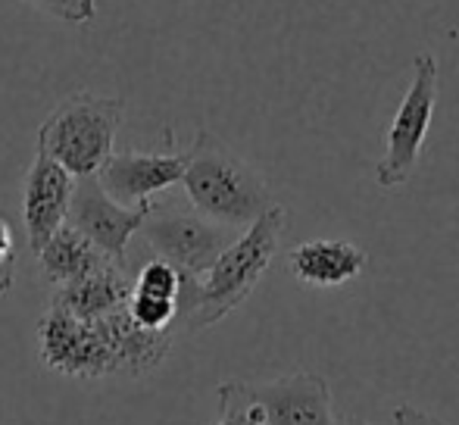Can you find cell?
<instances>
[{"label":"cell","instance_id":"6da1fadb","mask_svg":"<svg viewBox=\"0 0 459 425\" xmlns=\"http://www.w3.org/2000/svg\"><path fill=\"white\" fill-rule=\"evenodd\" d=\"M172 332H153L132 319L128 307L100 319H79L50 300L38 322V351L48 369L69 378H144L166 360Z\"/></svg>","mask_w":459,"mask_h":425},{"label":"cell","instance_id":"7a4b0ae2","mask_svg":"<svg viewBox=\"0 0 459 425\" xmlns=\"http://www.w3.org/2000/svg\"><path fill=\"white\" fill-rule=\"evenodd\" d=\"M185 153V195L191 201V210L210 222H219L225 229H247L275 204L260 172L206 128L194 134Z\"/></svg>","mask_w":459,"mask_h":425},{"label":"cell","instance_id":"3957f363","mask_svg":"<svg viewBox=\"0 0 459 425\" xmlns=\"http://www.w3.org/2000/svg\"><path fill=\"white\" fill-rule=\"evenodd\" d=\"M284 225H288V210L273 204L212 260V266L197 279L194 307L185 319L187 332L216 325L254 294V288L273 266Z\"/></svg>","mask_w":459,"mask_h":425},{"label":"cell","instance_id":"277c9868","mask_svg":"<svg viewBox=\"0 0 459 425\" xmlns=\"http://www.w3.org/2000/svg\"><path fill=\"white\" fill-rule=\"evenodd\" d=\"M122 109L126 104L119 98L94 91L69 94L38 128V151L60 163L73 178L97 176V169L116 153Z\"/></svg>","mask_w":459,"mask_h":425},{"label":"cell","instance_id":"5b68a950","mask_svg":"<svg viewBox=\"0 0 459 425\" xmlns=\"http://www.w3.org/2000/svg\"><path fill=\"white\" fill-rule=\"evenodd\" d=\"M437 91H441V73H437L435 54H419L412 63V82L410 91L403 94L397 113H394L391 126H387V144L385 157L375 166V182L378 188L391 191L410 182L416 172L419 153L429 138L431 119H435Z\"/></svg>","mask_w":459,"mask_h":425},{"label":"cell","instance_id":"8992f818","mask_svg":"<svg viewBox=\"0 0 459 425\" xmlns=\"http://www.w3.org/2000/svg\"><path fill=\"white\" fill-rule=\"evenodd\" d=\"M138 231L153 256L176 266L187 279H200L212 266V260L238 238L235 229L210 222L194 210H176L166 204H151Z\"/></svg>","mask_w":459,"mask_h":425},{"label":"cell","instance_id":"52a82bcc","mask_svg":"<svg viewBox=\"0 0 459 425\" xmlns=\"http://www.w3.org/2000/svg\"><path fill=\"white\" fill-rule=\"evenodd\" d=\"M151 204L122 207V204H116L113 197L100 188L97 176H82L73 188V197H69L66 225L82 231V235H85L100 254H107L109 260L126 266L128 241H132V235H138Z\"/></svg>","mask_w":459,"mask_h":425},{"label":"cell","instance_id":"ba28073f","mask_svg":"<svg viewBox=\"0 0 459 425\" xmlns=\"http://www.w3.org/2000/svg\"><path fill=\"white\" fill-rule=\"evenodd\" d=\"M187 153H141L122 151L113 153L97 169L100 188L122 207H141L151 204L153 195L182 182Z\"/></svg>","mask_w":459,"mask_h":425},{"label":"cell","instance_id":"9c48e42d","mask_svg":"<svg viewBox=\"0 0 459 425\" xmlns=\"http://www.w3.org/2000/svg\"><path fill=\"white\" fill-rule=\"evenodd\" d=\"M250 395L260 403L266 425H338L332 388L325 376L316 372H294L250 385Z\"/></svg>","mask_w":459,"mask_h":425},{"label":"cell","instance_id":"30bf717a","mask_svg":"<svg viewBox=\"0 0 459 425\" xmlns=\"http://www.w3.org/2000/svg\"><path fill=\"white\" fill-rule=\"evenodd\" d=\"M73 188H75V178L60 163H54V160L38 151L35 163H31L29 176H25V197H22V219H25V231H29V247L35 256L54 238V231L66 222Z\"/></svg>","mask_w":459,"mask_h":425},{"label":"cell","instance_id":"8fae6325","mask_svg":"<svg viewBox=\"0 0 459 425\" xmlns=\"http://www.w3.org/2000/svg\"><path fill=\"white\" fill-rule=\"evenodd\" d=\"M368 256L359 244L319 238L303 241L288 254V269L307 288H338L353 282L366 269Z\"/></svg>","mask_w":459,"mask_h":425},{"label":"cell","instance_id":"7c38bea8","mask_svg":"<svg viewBox=\"0 0 459 425\" xmlns=\"http://www.w3.org/2000/svg\"><path fill=\"white\" fill-rule=\"evenodd\" d=\"M128 298H132V282H128L126 266L116 260H107L73 285L54 288V304L66 307L79 319H100L107 313L122 310L128 307Z\"/></svg>","mask_w":459,"mask_h":425},{"label":"cell","instance_id":"4fadbf2b","mask_svg":"<svg viewBox=\"0 0 459 425\" xmlns=\"http://www.w3.org/2000/svg\"><path fill=\"white\" fill-rule=\"evenodd\" d=\"M107 260H109L107 254H100L82 231H75L73 225H66V222L54 231V238H50L41 247V254H38L44 279L54 288L73 285V282L85 279V275H91L94 269L103 266Z\"/></svg>","mask_w":459,"mask_h":425},{"label":"cell","instance_id":"5bb4252c","mask_svg":"<svg viewBox=\"0 0 459 425\" xmlns=\"http://www.w3.org/2000/svg\"><path fill=\"white\" fill-rule=\"evenodd\" d=\"M216 401H219V416L212 425H266L260 403L254 401L247 382L225 378L216 388Z\"/></svg>","mask_w":459,"mask_h":425},{"label":"cell","instance_id":"9a60e30c","mask_svg":"<svg viewBox=\"0 0 459 425\" xmlns=\"http://www.w3.org/2000/svg\"><path fill=\"white\" fill-rule=\"evenodd\" d=\"M178 291H182V273L160 256L144 263L138 279L132 282V294H144V298H166L178 304Z\"/></svg>","mask_w":459,"mask_h":425},{"label":"cell","instance_id":"2e32d148","mask_svg":"<svg viewBox=\"0 0 459 425\" xmlns=\"http://www.w3.org/2000/svg\"><path fill=\"white\" fill-rule=\"evenodd\" d=\"M128 313L138 325L153 328V332H172L178 322V304L166 298H144V294H132L128 298Z\"/></svg>","mask_w":459,"mask_h":425},{"label":"cell","instance_id":"e0dca14e","mask_svg":"<svg viewBox=\"0 0 459 425\" xmlns=\"http://www.w3.org/2000/svg\"><path fill=\"white\" fill-rule=\"evenodd\" d=\"M41 10L44 16L60 19L66 25H88L97 16V0H22Z\"/></svg>","mask_w":459,"mask_h":425},{"label":"cell","instance_id":"ac0fdd59","mask_svg":"<svg viewBox=\"0 0 459 425\" xmlns=\"http://www.w3.org/2000/svg\"><path fill=\"white\" fill-rule=\"evenodd\" d=\"M16 275V244H13L10 222L0 219V294H10Z\"/></svg>","mask_w":459,"mask_h":425},{"label":"cell","instance_id":"d6986e66","mask_svg":"<svg viewBox=\"0 0 459 425\" xmlns=\"http://www.w3.org/2000/svg\"><path fill=\"white\" fill-rule=\"evenodd\" d=\"M391 425H447V422H441L437 416H431L429 410H422V407L400 403V407H394Z\"/></svg>","mask_w":459,"mask_h":425},{"label":"cell","instance_id":"ffe728a7","mask_svg":"<svg viewBox=\"0 0 459 425\" xmlns=\"http://www.w3.org/2000/svg\"><path fill=\"white\" fill-rule=\"evenodd\" d=\"M338 425H368V422H341V420H338Z\"/></svg>","mask_w":459,"mask_h":425}]
</instances>
